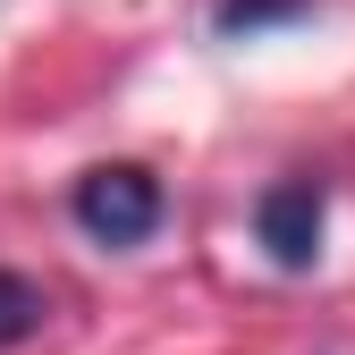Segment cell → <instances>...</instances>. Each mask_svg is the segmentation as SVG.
Wrapping results in <instances>:
<instances>
[{
  "instance_id": "cell-2",
  "label": "cell",
  "mask_w": 355,
  "mask_h": 355,
  "mask_svg": "<svg viewBox=\"0 0 355 355\" xmlns=\"http://www.w3.org/2000/svg\"><path fill=\"white\" fill-rule=\"evenodd\" d=\"M322 187L313 178H279L271 195L254 203V237H262V254L279 262V271H313L322 262Z\"/></svg>"
},
{
  "instance_id": "cell-3",
  "label": "cell",
  "mask_w": 355,
  "mask_h": 355,
  "mask_svg": "<svg viewBox=\"0 0 355 355\" xmlns=\"http://www.w3.org/2000/svg\"><path fill=\"white\" fill-rule=\"evenodd\" d=\"M42 313H51V296H42L26 271H0V347H17L42 330Z\"/></svg>"
},
{
  "instance_id": "cell-1",
  "label": "cell",
  "mask_w": 355,
  "mask_h": 355,
  "mask_svg": "<svg viewBox=\"0 0 355 355\" xmlns=\"http://www.w3.org/2000/svg\"><path fill=\"white\" fill-rule=\"evenodd\" d=\"M68 211H76V229L94 237V245H119L127 254V245H144L161 229V178L136 169V161H102V169L76 178Z\"/></svg>"
},
{
  "instance_id": "cell-4",
  "label": "cell",
  "mask_w": 355,
  "mask_h": 355,
  "mask_svg": "<svg viewBox=\"0 0 355 355\" xmlns=\"http://www.w3.org/2000/svg\"><path fill=\"white\" fill-rule=\"evenodd\" d=\"M313 0H220V34H262L271 17H304Z\"/></svg>"
}]
</instances>
